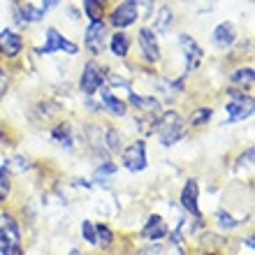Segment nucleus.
Masks as SVG:
<instances>
[{"mask_svg":"<svg viewBox=\"0 0 255 255\" xmlns=\"http://www.w3.org/2000/svg\"><path fill=\"white\" fill-rule=\"evenodd\" d=\"M95 244H100L102 249H109L114 244V232H112L109 225H105V223L95 225Z\"/></svg>","mask_w":255,"mask_h":255,"instance_id":"nucleus-25","label":"nucleus"},{"mask_svg":"<svg viewBox=\"0 0 255 255\" xmlns=\"http://www.w3.org/2000/svg\"><path fill=\"white\" fill-rule=\"evenodd\" d=\"M51 139L58 141V144H61V146H65V148H72L74 146V132H72V128L67 126V123L56 126L54 130H51Z\"/></svg>","mask_w":255,"mask_h":255,"instance_id":"nucleus-20","label":"nucleus"},{"mask_svg":"<svg viewBox=\"0 0 255 255\" xmlns=\"http://www.w3.org/2000/svg\"><path fill=\"white\" fill-rule=\"evenodd\" d=\"M12 193V174L5 167H0V202H7Z\"/></svg>","mask_w":255,"mask_h":255,"instance_id":"nucleus-28","label":"nucleus"},{"mask_svg":"<svg viewBox=\"0 0 255 255\" xmlns=\"http://www.w3.org/2000/svg\"><path fill=\"white\" fill-rule=\"evenodd\" d=\"M105 146H107L109 153H121L123 151V137L114 126H107V130H105Z\"/></svg>","mask_w":255,"mask_h":255,"instance_id":"nucleus-21","label":"nucleus"},{"mask_svg":"<svg viewBox=\"0 0 255 255\" xmlns=\"http://www.w3.org/2000/svg\"><path fill=\"white\" fill-rule=\"evenodd\" d=\"M81 5H84V14H86L91 21H102V16H105L102 0H81Z\"/></svg>","mask_w":255,"mask_h":255,"instance_id":"nucleus-23","label":"nucleus"},{"mask_svg":"<svg viewBox=\"0 0 255 255\" xmlns=\"http://www.w3.org/2000/svg\"><path fill=\"white\" fill-rule=\"evenodd\" d=\"M2 167H5L9 174H23V172L30 169V160H28L26 155H14V158H9Z\"/></svg>","mask_w":255,"mask_h":255,"instance_id":"nucleus-24","label":"nucleus"},{"mask_svg":"<svg viewBox=\"0 0 255 255\" xmlns=\"http://www.w3.org/2000/svg\"><path fill=\"white\" fill-rule=\"evenodd\" d=\"M162 253V246H160V244H151V246H148V249H141L139 251V253H137V255H160Z\"/></svg>","mask_w":255,"mask_h":255,"instance_id":"nucleus-36","label":"nucleus"},{"mask_svg":"<svg viewBox=\"0 0 255 255\" xmlns=\"http://www.w3.org/2000/svg\"><path fill=\"white\" fill-rule=\"evenodd\" d=\"M84 47L91 56H100L107 47V26L105 21H91V26L86 28L84 35Z\"/></svg>","mask_w":255,"mask_h":255,"instance_id":"nucleus-6","label":"nucleus"},{"mask_svg":"<svg viewBox=\"0 0 255 255\" xmlns=\"http://www.w3.org/2000/svg\"><path fill=\"white\" fill-rule=\"evenodd\" d=\"M228 98H230V100H244V98H249V93H246V91H242L239 86H230L228 88Z\"/></svg>","mask_w":255,"mask_h":255,"instance_id":"nucleus-33","label":"nucleus"},{"mask_svg":"<svg viewBox=\"0 0 255 255\" xmlns=\"http://www.w3.org/2000/svg\"><path fill=\"white\" fill-rule=\"evenodd\" d=\"M44 9L42 7H33L30 5V0H26L23 5H16L14 7V19H16V23H21V26H26V23H37V21L44 19Z\"/></svg>","mask_w":255,"mask_h":255,"instance_id":"nucleus-15","label":"nucleus"},{"mask_svg":"<svg viewBox=\"0 0 255 255\" xmlns=\"http://www.w3.org/2000/svg\"><path fill=\"white\" fill-rule=\"evenodd\" d=\"M7 91H9V79H7L5 70H2V65H0V100L7 95Z\"/></svg>","mask_w":255,"mask_h":255,"instance_id":"nucleus-35","label":"nucleus"},{"mask_svg":"<svg viewBox=\"0 0 255 255\" xmlns=\"http://www.w3.org/2000/svg\"><path fill=\"white\" fill-rule=\"evenodd\" d=\"M179 47H181L183 58H186V74L197 70L202 58H204V51L197 44V40H193V35H188V33H181L179 35Z\"/></svg>","mask_w":255,"mask_h":255,"instance_id":"nucleus-9","label":"nucleus"},{"mask_svg":"<svg viewBox=\"0 0 255 255\" xmlns=\"http://www.w3.org/2000/svg\"><path fill=\"white\" fill-rule=\"evenodd\" d=\"M253 79H255V70L253 67H239V70H235V72H232V77H230V81H232V84H242V86H246V88H251L253 86Z\"/></svg>","mask_w":255,"mask_h":255,"instance_id":"nucleus-22","label":"nucleus"},{"mask_svg":"<svg viewBox=\"0 0 255 255\" xmlns=\"http://www.w3.org/2000/svg\"><path fill=\"white\" fill-rule=\"evenodd\" d=\"M58 2H61V0H44V2H42V9L47 12V9H51V7H56V5H58Z\"/></svg>","mask_w":255,"mask_h":255,"instance_id":"nucleus-37","label":"nucleus"},{"mask_svg":"<svg viewBox=\"0 0 255 255\" xmlns=\"http://www.w3.org/2000/svg\"><path fill=\"white\" fill-rule=\"evenodd\" d=\"M81 235H84V239H86L88 244L95 246V225L91 221H81Z\"/></svg>","mask_w":255,"mask_h":255,"instance_id":"nucleus-30","label":"nucleus"},{"mask_svg":"<svg viewBox=\"0 0 255 255\" xmlns=\"http://www.w3.org/2000/svg\"><path fill=\"white\" fill-rule=\"evenodd\" d=\"M169 230H167V223L162 221V216L153 214V216H148V221L146 225L141 228V237L146 239V242H158V239H162V237L167 235Z\"/></svg>","mask_w":255,"mask_h":255,"instance_id":"nucleus-16","label":"nucleus"},{"mask_svg":"<svg viewBox=\"0 0 255 255\" xmlns=\"http://www.w3.org/2000/svg\"><path fill=\"white\" fill-rule=\"evenodd\" d=\"M216 221H218V225L225 230H235L237 225H242V221H237L235 216H230L228 211H223V209H218L216 211Z\"/></svg>","mask_w":255,"mask_h":255,"instance_id":"nucleus-29","label":"nucleus"},{"mask_svg":"<svg viewBox=\"0 0 255 255\" xmlns=\"http://www.w3.org/2000/svg\"><path fill=\"white\" fill-rule=\"evenodd\" d=\"M253 98H244V100H230L228 107H225V114H228V121L225 123H235V121H244L253 116Z\"/></svg>","mask_w":255,"mask_h":255,"instance_id":"nucleus-12","label":"nucleus"},{"mask_svg":"<svg viewBox=\"0 0 255 255\" xmlns=\"http://www.w3.org/2000/svg\"><path fill=\"white\" fill-rule=\"evenodd\" d=\"M137 42L141 49V58L146 63H158L160 61V44H158V35L148 26H141L137 33Z\"/></svg>","mask_w":255,"mask_h":255,"instance_id":"nucleus-8","label":"nucleus"},{"mask_svg":"<svg viewBox=\"0 0 255 255\" xmlns=\"http://www.w3.org/2000/svg\"><path fill=\"white\" fill-rule=\"evenodd\" d=\"M100 98H102V107L112 112L114 116H126L128 114V105L123 100H119L114 93H109L105 88H100Z\"/></svg>","mask_w":255,"mask_h":255,"instance_id":"nucleus-18","label":"nucleus"},{"mask_svg":"<svg viewBox=\"0 0 255 255\" xmlns=\"http://www.w3.org/2000/svg\"><path fill=\"white\" fill-rule=\"evenodd\" d=\"M0 249L2 255H21V232L12 214L0 216Z\"/></svg>","mask_w":255,"mask_h":255,"instance_id":"nucleus-2","label":"nucleus"},{"mask_svg":"<svg viewBox=\"0 0 255 255\" xmlns=\"http://www.w3.org/2000/svg\"><path fill=\"white\" fill-rule=\"evenodd\" d=\"M56 51H63V54H67V56H77L79 54V47H77L74 42H70L67 37H63L54 26H49L47 28V42H44V47L37 49V54L49 56V54H56Z\"/></svg>","mask_w":255,"mask_h":255,"instance_id":"nucleus-4","label":"nucleus"},{"mask_svg":"<svg viewBox=\"0 0 255 255\" xmlns=\"http://www.w3.org/2000/svg\"><path fill=\"white\" fill-rule=\"evenodd\" d=\"M109 49H112V54H114L116 58H126L128 51H130V37H128V33L116 30V33L109 37Z\"/></svg>","mask_w":255,"mask_h":255,"instance_id":"nucleus-19","label":"nucleus"},{"mask_svg":"<svg viewBox=\"0 0 255 255\" xmlns=\"http://www.w3.org/2000/svg\"><path fill=\"white\" fill-rule=\"evenodd\" d=\"M21 51H23V37L16 30H9V28L0 30V54L14 61Z\"/></svg>","mask_w":255,"mask_h":255,"instance_id":"nucleus-11","label":"nucleus"},{"mask_svg":"<svg viewBox=\"0 0 255 255\" xmlns=\"http://www.w3.org/2000/svg\"><path fill=\"white\" fill-rule=\"evenodd\" d=\"M174 23V12H172V7L169 5H162L158 7V12H155V19H153V30L155 35H165L169 33V28Z\"/></svg>","mask_w":255,"mask_h":255,"instance_id":"nucleus-17","label":"nucleus"},{"mask_svg":"<svg viewBox=\"0 0 255 255\" xmlns=\"http://www.w3.org/2000/svg\"><path fill=\"white\" fill-rule=\"evenodd\" d=\"M12 2H16V0H12Z\"/></svg>","mask_w":255,"mask_h":255,"instance_id":"nucleus-40","label":"nucleus"},{"mask_svg":"<svg viewBox=\"0 0 255 255\" xmlns=\"http://www.w3.org/2000/svg\"><path fill=\"white\" fill-rule=\"evenodd\" d=\"M181 207L188 211L190 216H195L197 221H202V214H200V204H197V200H200V186H197V181L195 179H188V181L183 183L181 188Z\"/></svg>","mask_w":255,"mask_h":255,"instance_id":"nucleus-10","label":"nucleus"},{"mask_svg":"<svg viewBox=\"0 0 255 255\" xmlns=\"http://www.w3.org/2000/svg\"><path fill=\"white\" fill-rule=\"evenodd\" d=\"M116 172H119V165L105 162V165H100V167L95 169V179H100V176H105V174H116Z\"/></svg>","mask_w":255,"mask_h":255,"instance_id":"nucleus-31","label":"nucleus"},{"mask_svg":"<svg viewBox=\"0 0 255 255\" xmlns=\"http://www.w3.org/2000/svg\"><path fill=\"white\" fill-rule=\"evenodd\" d=\"M235 40H237V30L230 21H223V23H218V26L211 30V42H214V47H218V49H230L235 44Z\"/></svg>","mask_w":255,"mask_h":255,"instance_id":"nucleus-14","label":"nucleus"},{"mask_svg":"<svg viewBox=\"0 0 255 255\" xmlns=\"http://www.w3.org/2000/svg\"><path fill=\"white\" fill-rule=\"evenodd\" d=\"M128 102L130 107H134L139 112V116H160V102L151 98V95H137L130 93L128 95Z\"/></svg>","mask_w":255,"mask_h":255,"instance_id":"nucleus-13","label":"nucleus"},{"mask_svg":"<svg viewBox=\"0 0 255 255\" xmlns=\"http://www.w3.org/2000/svg\"><path fill=\"white\" fill-rule=\"evenodd\" d=\"M137 19H139V7L134 5L132 0H123V2H119V5L109 12V23L114 28H119V30L132 26Z\"/></svg>","mask_w":255,"mask_h":255,"instance_id":"nucleus-7","label":"nucleus"},{"mask_svg":"<svg viewBox=\"0 0 255 255\" xmlns=\"http://www.w3.org/2000/svg\"><path fill=\"white\" fill-rule=\"evenodd\" d=\"M121 158H123V167H126L128 172H144L148 165L144 139H137V141H132L130 146H123Z\"/></svg>","mask_w":255,"mask_h":255,"instance_id":"nucleus-5","label":"nucleus"},{"mask_svg":"<svg viewBox=\"0 0 255 255\" xmlns=\"http://www.w3.org/2000/svg\"><path fill=\"white\" fill-rule=\"evenodd\" d=\"M244 246H249V249H253V237H246V239H244Z\"/></svg>","mask_w":255,"mask_h":255,"instance_id":"nucleus-38","label":"nucleus"},{"mask_svg":"<svg viewBox=\"0 0 255 255\" xmlns=\"http://www.w3.org/2000/svg\"><path fill=\"white\" fill-rule=\"evenodd\" d=\"M158 139L165 148L174 146L179 139H183V134H186V123H183V116L176 112V109H167V112H162L158 116Z\"/></svg>","mask_w":255,"mask_h":255,"instance_id":"nucleus-1","label":"nucleus"},{"mask_svg":"<svg viewBox=\"0 0 255 255\" xmlns=\"http://www.w3.org/2000/svg\"><path fill=\"white\" fill-rule=\"evenodd\" d=\"M253 153H255V148L249 146L246 151L242 153V158L237 160V167H246V165H253Z\"/></svg>","mask_w":255,"mask_h":255,"instance_id":"nucleus-32","label":"nucleus"},{"mask_svg":"<svg viewBox=\"0 0 255 255\" xmlns=\"http://www.w3.org/2000/svg\"><path fill=\"white\" fill-rule=\"evenodd\" d=\"M132 2L141 9V14H144V19H146L148 14H151V9H153V0H132Z\"/></svg>","mask_w":255,"mask_h":255,"instance_id":"nucleus-34","label":"nucleus"},{"mask_svg":"<svg viewBox=\"0 0 255 255\" xmlns=\"http://www.w3.org/2000/svg\"><path fill=\"white\" fill-rule=\"evenodd\" d=\"M211 116H214V109H211V107H197V109H193V114H190V126H193V128L207 126V123L211 121Z\"/></svg>","mask_w":255,"mask_h":255,"instance_id":"nucleus-26","label":"nucleus"},{"mask_svg":"<svg viewBox=\"0 0 255 255\" xmlns=\"http://www.w3.org/2000/svg\"><path fill=\"white\" fill-rule=\"evenodd\" d=\"M86 132H88V141H91V146H93L95 151H100L102 155H107V148H102L105 146V137H102V132H100V126H88Z\"/></svg>","mask_w":255,"mask_h":255,"instance_id":"nucleus-27","label":"nucleus"},{"mask_svg":"<svg viewBox=\"0 0 255 255\" xmlns=\"http://www.w3.org/2000/svg\"><path fill=\"white\" fill-rule=\"evenodd\" d=\"M0 141H7V137H5V128H0Z\"/></svg>","mask_w":255,"mask_h":255,"instance_id":"nucleus-39","label":"nucleus"},{"mask_svg":"<svg viewBox=\"0 0 255 255\" xmlns=\"http://www.w3.org/2000/svg\"><path fill=\"white\" fill-rule=\"evenodd\" d=\"M105 84V72L98 61H86L81 67V77H79V91L84 95H95Z\"/></svg>","mask_w":255,"mask_h":255,"instance_id":"nucleus-3","label":"nucleus"}]
</instances>
